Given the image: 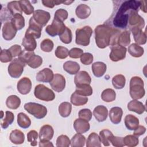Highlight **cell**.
I'll return each mask as SVG.
<instances>
[{"label":"cell","mask_w":147,"mask_h":147,"mask_svg":"<svg viewBox=\"0 0 147 147\" xmlns=\"http://www.w3.org/2000/svg\"><path fill=\"white\" fill-rule=\"evenodd\" d=\"M120 30L113 28L108 25L102 24L95 29V38L97 46L99 48H105L109 45L113 46L117 44Z\"/></svg>","instance_id":"cell-1"},{"label":"cell","mask_w":147,"mask_h":147,"mask_svg":"<svg viewBox=\"0 0 147 147\" xmlns=\"http://www.w3.org/2000/svg\"><path fill=\"white\" fill-rule=\"evenodd\" d=\"M140 6V1L130 0L123 1L118 9L113 20V24L116 28H126L128 24V20L131 11H138Z\"/></svg>","instance_id":"cell-2"},{"label":"cell","mask_w":147,"mask_h":147,"mask_svg":"<svg viewBox=\"0 0 147 147\" xmlns=\"http://www.w3.org/2000/svg\"><path fill=\"white\" fill-rule=\"evenodd\" d=\"M130 95L132 99L134 100L140 99L145 95V90L144 88V82L138 76H133L130 81Z\"/></svg>","instance_id":"cell-3"},{"label":"cell","mask_w":147,"mask_h":147,"mask_svg":"<svg viewBox=\"0 0 147 147\" xmlns=\"http://www.w3.org/2000/svg\"><path fill=\"white\" fill-rule=\"evenodd\" d=\"M129 28L133 34L142 30L145 26V21L142 17L138 14V11H131L129 14Z\"/></svg>","instance_id":"cell-4"},{"label":"cell","mask_w":147,"mask_h":147,"mask_svg":"<svg viewBox=\"0 0 147 147\" xmlns=\"http://www.w3.org/2000/svg\"><path fill=\"white\" fill-rule=\"evenodd\" d=\"M92 29L89 26H85L76 30V43L82 46H87L90 44Z\"/></svg>","instance_id":"cell-5"},{"label":"cell","mask_w":147,"mask_h":147,"mask_svg":"<svg viewBox=\"0 0 147 147\" xmlns=\"http://www.w3.org/2000/svg\"><path fill=\"white\" fill-rule=\"evenodd\" d=\"M25 110L37 119L44 118L47 114V109L44 106L34 103L29 102L24 105Z\"/></svg>","instance_id":"cell-6"},{"label":"cell","mask_w":147,"mask_h":147,"mask_svg":"<svg viewBox=\"0 0 147 147\" xmlns=\"http://www.w3.org/2000/svg\"><path fill=\"white\" fill-rule=\"evenodd\" d=\"M34 95L36 98L46 102L52 101L55 98V93L44 84H38L35 87Z\"/></svg>","instance_id":"cell-7"},{"label":"cell","mask_w":147,"mask_h":147,"mask_svg":"<svg viewBox=\"0 0 147 147\" xmlns=\"http://www.w3.org/2000/svg\"><path fill=\"white\" fill-rule=\"evenodd\" d=\"M25 64L19 58L14 59L8 66V72L10 76L14 78H19L24 71Z\"/></svg>","instance_id":"cell-8"},{"label":"cell","mask_w":147,"mask_h":147,"mask_svg":"<svg viewBox=\"0 0 147 147\" xmlns=\"http://www.w3.org/2000/svg\"><path fill=\"white\" fill-rule=\"evenodd\" d=\"M66 26L63 22L54 18L52 24L48 25L45 28L46 32L52 37L60 35L65 29Z\"/></svg>","instance_id":"cell-9"},{"label":"cell","mask_w":147,"mask_h":147,"mask_svg":"<svg viewBox=\"0 0 147 147\" xmlns=\"http://www.w3.org/2000/svg\"><path fill=\"white\" fill-rule=\"evenodd\" d=\"M126 53V48L117 44L111 46V52L109 57L112 61H118L125 59Z\"/></svg>","instance_id":"cell-10"},{"label":"cell","mask_w":147,"mask_h":147,"mask_svg":"<svg viewBox=\"0 0 147 147\" xmlns=\"http://www.w3.org/2000/svg\"><path fill=\"white\" fill-rule=\"evenodd\" d=\"M35 22L41 26H45L49 21L51 15L49 12L42 10H36L32 17Z\"/></svg>","instance_id":"cell-11"},{"label":"cell","mask_w":147,"mask_h":147,"mask_svg":"<svg viewBox=\"0 0 147 147\" xmlns=\"http://www.w3.org/2000/svg\"><path fill=\"white\" fill-rule=\"evenodd\" d=\"M52 88L56 92H61L65 87V80L64 77L60 74L54 75L52 80L50 82Z\"/></svg>","instance_id":"cell-12"},{"label":"cell","mask_w":147,"mask_h":147,"mask_svg":"<svg viewBox=\"0 0 147 147\" xmlns=\"http://www.w3.org/2000/svg\"><path fill=\"white\" fill-rule=\"evenodd\" d=\"M42 29V27L35 22L32 17H31L29 20V27L26 31L25 35H30L35 38H39L41 36Z\"/></svg>","instance_id":"cell-13"},{"label":"cell","mask_w":147,"mask_h":147,"mask_svg":"<svg viewBox=\"0 0 147 147\" xmlns=\"http://www.w3.org/2000/svg\"><path fill=\"white\" fill-rule=\"evenodd\" d=\"M17 31L11 22H6L2 27L3 38L6 40H11L15 37Z\"/></svg>","instance_id":"cell-14"},{"label":"cell","mask_w":147,"mask_h":147,"mask_svg":"<svg viewBox=\"0 0 147 147\" xmlns=\"http://www.w3.org/2000/svg\"><path fill=\"white\" fill-rule=\"evenodd\" d=\"M17 88V90L20 94L22 95L28 94L32 88L31 80L27 77L22 78L18 82Z\"/></svg>","instance_id":"cell-15"},{"label":"cell","mask_w":147,"mask_h":147,"mask_svg":"<svg viewBox=\"0 0 147 147\" xmlns=\"http://www.w3.org/2000/svg\"><path fill=\"white\" fill-rule=\"evenodd\" d=\"M54 130L52 127L49 125L42 126L39 132V138L40 141H49L53 136Z\"/></svg>","instance_id":"cell-16"},{"label":"cell","mask_w":147,"mask_h":147,"mask_svg":"<svg viewBox=\"0 0 147 147\" xmlns=\"http://www.w3.org/2000/svg\"><path fill=\"white\" fill-rule=\"evenodd\" d=\"M53 71L48 68H44L39 71L36 75V80L38 82L48 83L50 82L53 78Z\"/></svg>","instance_id":"cell-17"},{"label":"cell","mask_w":147,"mask_h":147,"mask_svg":"<svg viewBox=\"0 0 147 147\" xmlns=\"http://www.w3.org/2000/svg\"><path fill=\"white\" fill-rule=\"evenodd\" d=\"M74 82L76 86L83 84H90L91 82V79L87 72L81 71L76 74L74 78Z\"/></svg>","instance_id":"cell-18"},{"label":"cell","mask_w":147,"mask_h":147,"mask_svg":"<svg viewBox=\"0 0 147 147\" xmlns=\"http://www.w3.org/2000/svg\"><path fill=\"white\" fill-rule=\"evenodd\" d=\"M93 114L95 119L98 122H103L107 119L108 110L105 106L102 105H99L95 107L93 111Z\"/></svg>","instance_id":"cell-19"},{"label":"cell","mask_w":147,"mask_h":147,"mask_svg":"<svg viewBox=\"0 0 147 147\" xmlns=\"http://www.w3.org/2000/svg\"><path fill=\"white\" fill-rule=\"evenodd\" d=\"M74 127L78 133H84L89 130L90 126L88 121L79 118L76 119L74 123Z\"/></svg>","instance_id":"cell-20"},{"label":"cell","mask_w":147,"mask_h":147,"mask_svg":"<svg viewBox=\"0 0 147 147\" xmlns=\"http://www.w3.org/2000/svg\"><path fill=\"white\" fill-rule=\"evenodd\" d=\"M123 114L122 109L119 107H112L109 112L110 121L114 124H118L121 122Z\"/></svg>","instance_id":"cell-21"},{"label":"cell","mask_w":147,"mask_h":147,"mask_svg":"<svg viewBox=\"0 0 147 147\" xmlns=\"http://www.w3.org/2000/svg\"><path fill=\"white\" fill-rule=\"evenodd\" d=\"M22 45L28 51H33L37 46L36 38L30 35H25L22 40Z\"/></svg>","instance_id":"cell-22"},{"label":"cell","mask_w":147,"mask_h":147,"mask_svg":"<svg viewBox=\"0 0 147 147\" xmlns=\"http://www.w3.org/2000/svg\"><path fill=\"white\" fill-rule=\"evenodd\" d=\"M127 109L131 111H134L138 114H142L146 110L145 106L143 103L137 100H131L127 104Z\"/></svg>","instance_id":"cell-23"},{"label":"cell","mask_w":147,"mask_h":147,"mask_svg":"<svg viewBox=\"0 0 147 147\" xmlns=\"http://www.w3.org/2000/svg\"><path fill=\"white\" fill-rule=\"evenodd\" d=\"M75 13L76 16L80 19H86L91 14L90 7L85 4H80L77 6Z\"/></svg>","instance_id":"cell-24"},{"label":"cell","mask_w":147,"mask_h":147,"mask_svg":"<svg viewBox=\"0 0 147 147\" xmlns=\"http://www.w3.org/2000/svg\"><path fill=\"white\" fill-rule=\"evenodd\" d=\"M106 65L100 61H97L92 64V71L95 76L99 78L102 76L106 71Z\"/></svg>","instance_id":"cell-25"},{"label":"cell","mask_w":147,"mask_h":147,"mask_svg":"<svg viewBox=\"0 0 147 147\" xmlns=\"http://www.w3.org/2000/svg\"><path fill=\"white\" fill-rule=\"evenodd\" d=\"M9 138L13 144H21L24 142L25 135L21 130L16 129L10 133Z\"/></svg>","instance_id":"cell-26"},{"label":"cell","mask_w":147,"mask_h":147,"mask_svg":"<svg viewBox=\"0 0 147 147\" xmlns=\"http://www.w3.org/2000/svg\"><path fill=\"white\" fill-rule=\"evenodd\" d=\"M63 69L68 74L71 75H74L76 74L79 72L80 69V65L77 62L73 61H67L64 63Z\"/></svg>","instance_id":"cell-27"},{"label":"cell","mask_w":147,"mask_h":147,"mask_svg":"<svg viewBox=\"0 0 147 147\" xmlns=\"http://www.w3.org/2000/svg\"><path fill=\"white\" fill-rule=\"evenodd\" d=\"M125 124L127 129L133 130L139 125V120L134 115L128 114L125 118Z\"/></svg>","instance_id":"cell-28"},{"label":"cell","mask_w":147,"mask_h":147,"mask_svg":"<svg viewBox=\"0 0 147 147\" xmlns=\"http://www.w3.org/2000/svg\"><path fill=\"white\" fill-rule=\"evenodd\" d=\"M88 102L87 96L80 95L75 91L71 95V102L75 106H82L86 104Z\"/></svg>","instance_id":"cell-29"},{"label":"cell","mask_w":147,"mask_h":147,"mask_svg":"<svg viewBox=\"0 0 147 147\" xmlns=\"http://www.w3.org/2000/svg\"><path fill=\"white\" fill-rule=\"evenodd\" d=\"M87 147H100L101 141L99 136L95 133H91L88 137L86 142Z\"/></svg>","instance_id":"cell-30"},{"label":"cell","mask_w":147,"mask_h":147,"mask_svg":"<svg viewBox=\"0 0 147 147\" xmlns=\"http://www.w3.org/2000/svg\"><path fill=\"white\" fill-rule=\"evenodd\" d=\"M113 137L114 136L112 132L108 129H104L99 132V137L101 142L103 143L104 146H109L110 142H111V140Z\"/></svg>","instance_id":"cell-31"},{"label":"cell","mask_w":147,"mask_h":147,"mask_svg":"<svg viewBox=\"0 0 147 147\" xmlns=\"http://www.w3.org/2000/svg\"><path fill=\"white\" fill-rule=\"evenodd\" d=\"M20 104L21 99L17 95H10L7 98L6 100V105L7 107L13 110L18 109L20 107Z\"/></svg>","instance_id":"cell-32"},{"label":"cell","mask_w":147,"mask_h":147,"mask_svg":"<svg viewBox=\"0 0 147 147\" xmlns=\"http://www.w3.org/2000/svg\"><path fill=\"white\" fill-rule=\"evenodd\" d=\"M17 123L21 127L26 129L30 126L31 121L26 114L24 113H20L17 115Z\"/></svg>","instance_id":"cell-33"},{"label":"cell","mask_w":147,"mask_h":147,"mask_svg":"<svg viewBox=\"0 0 147 147\" xmlns=\"http://www.w3.org/2000/svg\"><path fill=\"white\" fill-rule=\"evenodd\" d=\"M128 52L130 55L135 57H140L144 54V48L137 44L133 43L128 48Z\"/></svg>","instance_id":"cell-34"},{"label":"cell","mask_w":147,"mask_h":147,"mask_svg":"<svg viewBox=\"0 0 147 147\" xmlns=\"http://www.w3.org/2000/svg\"><path fill=\"white\" fill-rule=\"evenodd\" d=\"M86 138L81 133L75 134L71 140V146L72 147H82L84 145Z\"/></svg>","instance_id":"cell-35"},{"label":"cell","mask_w":147,"mask_h":147,"mask_svg":"<svg viewBox=\"0 0 147 147\" xmlns=\"http://www.w3.org/2000/svg\"><path fill=\"white\" fill-rule=\"evenodd\" d=\"M130 32L128 30H125L121 33L117 40V44L124 47L128 46L130 42Z\"/></svg>","instance_id":"cell-36"},{"label":"cell","mask_w":147,"mask_h":147,"mask_svg":"<svg viewBox=\"0 0 147 147\" xmlns=\"http://www.w3.org/2000/svg\"><path fill=\"white\" fill-rule=\"evenodd\" d=\"M76 86V88L75 92L80 95L87 96L92 95V88L90 84H83Z\"/></svg>","instance_id":"cell-37"},{"label":"cell","mask_w":147,"mask_h":147,"mask_svg":"<svg viewBox=\"0 0 147 147\" xmlns=\"http://www.w3.org/2000/svg\"><path fill=\"white\" fill-rule=\"evenodd\" d=\"M11 22L17 30L22 29L25 26V19L22 14L13 16L11 20Z\"/></svg>","instance_id":"cell-38"},{"label":"cell","mask_w":147,"mask_h":147,"mask_svg":"<svg viewBox=\"0 0 147 147\" xmlns=\"http://www.w3.org/2000/svg\"><path fill=\"white\" fill-rule=\"evenodd\" d=\"M7 9L13 16L16 14H22V10L21 9L19 1H14L8 3Z\"/></svg>","instance_id":"cell-39"},{"label":"cell","mask_w":147,"mask_h":147,"mask_svg":"<svg viewBox=\"0 0 147 147\" xmlns=\"http://www.w3.org/2000/svg\"><path fill=\"white\" fill-rule=\"evenodd\" d=\"M71 105L67 102L61 103L59 106V113L60 115L63 117H68L71 113Z\"/></svg>","instance_id":"cell-40"},{"label":"cell","mask_w":147,"mask_h":147,"mask_svg":"<svg viewBox=\"0 0 147 147\" xmlns=\"http://www.w3.org/2000/svg\"><path fill=\"white\" fill-rule=\"evenodd\" d=\"M126 83L125 76L121 74L117 75L113 78L112 83L116 89H122L124 87Z\"/></svg>","instance_id":"cell-41"},{"label":"cell","mask_w":147,"mask_h":147,"mask_svg":"<svg viewBox=\"0 0 147 147\" xmlns=\"http://www.w3.org/2000/svg\"><path fill=\"white\" fill-rule=\"evenodd\" d=\"M116 94L114 90L111 88H107L103 91L101 94L102 99L106 102H110L115 99Z\"/></svg>","instance_id":"cell-42"},{"label":"cell","mask_w":147,"mask_h":147,"mask_svg":"<svg viewBox=\"0 0 147 147\" xmlns=\"http://www.w3.org/2000/svg\"><path fill=\"white\" fill-rule=\"evenodd\" d=\"M42 63V59L38 55H33L27 61L26 64L32 68L39 67Z\"/></svg>","instance_id":"cell-43"},{"label":"cell","mask_w":147,"mask_h":147,"mask_svg":"<svg viewBox=\"0 0 147 147\" xmlns=\"http://www.w3.org/2000/svg\"><path fill=\"white\" fill-rule=\"evenodd\" d=\"M14 116L12 112L6 111L5 113V117L2 120L1 122V127L6 129L10 125H11L14 121Z\"/></svg>","instance_id":"cell-44"},{"label":"cell","mask_w":147,"mask_h":147,"mask_svg":"<svg viewBox=\"0 0 147 147\" xmlns=\"http://www.w3.org/2000/svg\"><path fill=\"white\" fill-rule=\"evenodd\" d=\"M60 40L64 44H69L72 41V34L69 28L66 26L65 30L59 35Z\"/></svg>","instance_id":"cell-45"},{"label":"cell","mask_w":147,"mask_h":147,"mask_svg":"<svg viewBox=\"0 0 147 147\" xmlns=\"http://www.w3.org/2000/svg\"><path fill=\"white\" fill-rule=\"evenodd\" d=\"M123 142L125 145L130 147L136 146L138 144V138L134 135H127L123 138Z\"/></svg>","instance_id":"cell-46"},{"label":"cell","mask_w":147,"mask_h":147,"mask_svg":"<svg viewBox=\"0 0 147 147\" xmlns=\"http://www.w3.org/2000/svg\"><path fill=\"white\" fill-rule=\"evenodd\" d=\"M22 10L26 14L30 15L34 13V7L29 1H19Z\"/></svg>","instance_id":"cell-47"},{"label":"cell","mask_w":147,"mask_h":147,"mask_svg":"<svg viewBox=\"0 0 147 147\" xmlns=\"http://www.w3.org/2000/svg\"><path fill=\"white\" fill-rule=\"evenodd\" d=\"M134 36V41L138 44L143 45L145 44L146 42V36L145 32L142 30L136 32L133 34Z\"/></svg>","instance_id":"cell-48"},{"label":"cell","mask_w":147,"mask_h":147,"mask_svg":"<svg viewBox=\"0 0 147 147\" xmlns=\"http://www.w3.org/2000/svg\"><path fill=\"white\" fill-rule=\"evenodd\" d=\"M53 41L48 38L44 39L40 44V48L41 50L46 52H51L53 48Z\"/></svg>","instance_id":"cell-49"},{"label":"cell","mask_w":147,"mask_h":147,"mask_svg":"<svg viewBox=\"0 0 147 147\" xmlns=\"http://www.w3.org/2000/svg\"><path fill=\"white\" fill-rule=\"evenodd\" d=\"M71 144V141L65 135L59 136L56 140V146L59 147H68Z\"/></svg>","instance_id":"cell-50"},{"label":"cell","mask_w":147,"mask_h":147,"mask_svg":"<svg viewBox=\"0 0 147 147\" xmlns=\"http://www.w3.org/2000/svg\"><path fill=\"white\" fill-rule=\"evenodd\" d=\"M55 53L57 58L63 59H65L68 56L69 51L65 47L62 46H58L55 51Z\"/></svg>","instance_id":"cell-51"},{"label":"cell","mask_w":147,"mask_h":147,"mask_svg":"<svg viewBox=\"0 0 147 147\" xmlns=\"http://www.w3.org/2000/svg\"><path fill=\"white\" fill-rule=\"evenodd\" d=\"M13 56L9 49H2L0 54V60L2 63H7L11 61Z\"/></svg>","instance_id":"cell-52"},{"label":"cell","mask_w":147,"mask_h":147,"mask_svg":"<svg viewBox=\"0 0 147 147\" xmlns=\"http://www.w3.org/2000/svg\"><path fill=\"white\" fill-rule=\"evenodd\" d=\"M68 17V12L63 9H59L55 13L54 18L57 19L60 21L63 22Z\"/></svg>","instance_id":"cell-53"},{"label":"cell","mask_w":147,"mask_h":147,"mask_svg":"<svg viewBox=\"0 0 147 147\" xmlns=\"http://www.w3.org/2000/svg\"><path fill=\"white\" fill-rule=\"evenodd\" d=\"M37 138H38V133L36 130H30L27 134L28 141L30 143V145L33 146L37 145Z\"/></svg>","instance_id":"cell-54"},{"label":"cell","mask_w":147,"mask_h":147,"mask_svg":"<svg viewBox=\"0 0 147 147\" xmlns=\"http://www.w3.org/2000/svg\"><path fill=\"white\" fill-rule=\"evenodd\" d=\"M79 118L84 119L87 121H90L92 118V112L90 109H83L79 111Z\"/></svg>","instance_id":"cell-55"},{"label":"cell","mask_w":147,"mask_h":147,"mask_svg":"<svg viewBox=\"0 0 147 147\" xmlns=\"http://www.w3.org/2000/svg\"><path fill=\"white\" fill-rule=\"evenodd\" d=\"M33 55H34L33 51H28L25 49L22 51V52L18 56V58L20 60H21L23 62H24L25 64H26L27 61Z\"/></svg>","instance_id":"cell-56"},{"label":"cell","mask_w":147,"mask_h":147,"mask_svg":"<svg viewBox=\"0 0 147 147\" xmlns=\"http://www.w3.org/2000/svg\"><path fill=\"white\" fill-rule=\"evenodd\" d=\"M93 61V56L90 53H84L80 57V61L84 65H89Z\"/></svg>","instance_id":"cell-57"},{"label":"cell","mask_w":147,"mask_h":147,"mask_svg":"<svg viewBox=\"0 0 147 147\" xmlns=\"http://www.w3.org/2000/svg\"><path fill=\"white\" fill-rule=\"evenodd\" d=\"M83 54V51L78 48H73L69 51L68 55L70 57L74 59H78L81 57V56Z\"/></svg>","instance_id":"cell-58"},{"label":"cell","mask_w":147,"mask_h":147,"mask_svg":"<svg viewBox=\"0 0 147 147\" xmlns=\"http://www.w3.org/2000/svg\"><path fill=\"white\" fill-rule=\"evenodd\" d=\"M9 51L10 52L11 54L12 55L13 57H16L17 56H19L21 53L22 52L21 47L19 45H14L11 46L9 49Z\"/></svg>","instance_id":"cell-59"},{"label":"cell","mask_w":147,"mask_h":147,"mask_svg":"<svg viewBox=\"0 0 147 147\" xmlns=\"http://www.w3.org/2000/svg\"><path fill=\"white\" fill-rule=\"evenodd\" d=\"M111 142L112 143V145L114 146L121 147V146H123L125 145L123 144V137L114 136L111 140Z\"/></svg>","instance_id":"cell-60"},{"label":"cell","mask_w":147,"mask_h":147,"mask_svg":"<svg viewBox=\"0 0 147 147\" xmlns=\"http://www.w3.org/2000/svg\"><path fill=\"white\" fill-rule=\"evenodd\" d=\"M64 1H42V3L44 5V6L49 7V8H53L55 5H58L60 3H63Z\"/></svg>","instance_id":"cell-61"},{"label":"cell","mask_w":147,"mask_h":147,"mask_svg":"<svg viewBox=\"0 0 147 147\" xmlns=\"http://www.w3.org/2000/svg\"><path fill=\"white\" fill-rule=\"evenodd\" d=\"M146 131V128L142 126V125H138L135 129L134 131V135L138 137L142 134H144Z\"/></svg>","instance_id":"cell-62"},{"label":"cell","mask_w":147,"mask_h":147,"mask_svg":"<svg viewBox=\"0 0 147 147\" xmlns=\"http://www.w3.org/2000/svg\"><path fill=\"white\" fill-rule=\"evenodd\" d=\"M39 146H53L52 143L49 141H40L39 142Z\"/></svg>","instance_id":"cell-63"},{"label":"cell","mask_w":147,"mask_h":147,"mask_svg":"<svg viewBox=\"0 0 147 147\" xmlns=\"http://www.w3.org/2000/svg\"><path fill=\"white\" fill-rule=\"evenodd\" d=\"M140 7L141 8V10L143 11L144 13H146L147 12L146 5V2L145 1H140Z\"/></svg>","instance_id":"cell-64"}]
</instances>
